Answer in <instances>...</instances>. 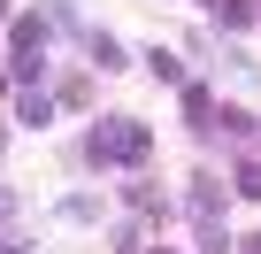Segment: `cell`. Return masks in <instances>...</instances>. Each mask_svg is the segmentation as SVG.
<instances>
[{
	"mask_svg": "<svg viewBox=\"0 0 261 254\" xmlns=\"http://www.w3.org/2000/svg\"><path fill=\"white\" fill-rule=\"evenodd\" d=\"M39 54H46V24L23 16L16 24V77H39Z\"/></svg>",
	"mask_w": 261,
	"mask_h": 254,
	"instance_id": "7a4b0ae2",
	"label": "cell"
},
{
	"mask_svg": "<svg viewBox=\"0 0 261 254\" xmlns=\"http://www.w3.org/2000/svg\"><path fill=\"white\" fill-rule=\"evenodd\" d=\"M0 16H8V0H0Z\"/></svg>",
	"mask_w": 261,
	"mask_h": 254,
	"instance_id": "ba28073f",
	"label": "cell"
},
{
	"mask_svg": "<svg viewBox=\"0 0 261 254\" xmlns=\"http://www.w3.org/2000/svg\"><path fill=\"white\" fill-rule=\"evenodd\" d=\"M85 47H92V62H100V70H123V47H115V39H108V31H92V39H85Z\"/></svg>",
	"mask_w": 261,
	"mask_h": 254,
	"instance_id": "3957f363",
	"label": "cell"
},
{
	"mask_svg": "<svg viewBox=\"0 0 261 254\" xmlns=\"http://www.w3.org/2000/svg\"><path fill=\"white\" fill-rule=\"evenodd\" d=\"M246 246H253V254H261V239H246Z\"/></svg>",
	"mask_w": 261,
	"mask_h": 254,
	"instance_id": "52a82bcc",
	"label": "cell"
},
{
	"mask_svg": "<svg viewBox=\"0 0 261 254\" xmlns=\"http://www.w3.org/2000/svg\"><path fill=\"white\" fill-rule=\"evenodd\" d=\"M238 193H246V200H261V162H238Z\"/></svg>",
	"mask_w": 261,
	"mask_h": 254,
	"instance_id": "277c9868",
	"label": "cell"
},
{
	"mask_svg": "<svg viewBox=\"0 0 261 254\" xmlns=\"http://www.w3.org/2000/svg\"><path fill=\"white\" fill-rule=\"evenodd\" d=\"M92 162H146V123H130V116H108L92 123Z\"/></svg>",
	"mask_w": 261,
	"mask_h": 254,
	"instance_id": "6da1fadb",
	"label": "cell"
},
{
	"mask_svg": "<svg viewBox=\"0 0 261 254\" xmlns=\"http://www.w3.org/2000/svg\"><path fill=\"white\" fill-rule=\"evenodd\" d=\"M8 208H16V200H8V193H0V216H8Z\"/></svg>",
	"mask_w": 261,
	"mask_h": 254,
	"instance_id": "8992f818",
	"label": "cell"
},
{
	"mask_svg": "<svg viewBox=\"0 0 261 254\" xmlns=\"http://www.w3.org/2000/svg\"><path fill=\"white\" fill-rule=\"evenodd\" d=\"M0 93H8V77H0Z\"/></svg>",
	"mask_w": 261,
	"mask_h": 254,
	"instance_id": "9c48e42d",
	"label": "cell"
},
{
	"mask_svg": "<svg viewBox=\"0 0 261 254\" xmlns=\"http://www.w3.org/2000/svg\"><path fill=\"white\" fill-rule=\"evenodd\" d=\"M215 24H230V31H238V24H246V0H215Z\"/></svg>",
	"mask_w": 261,
	"mask_h": 254,
	"instance_id": "5b68a950",
	"label": "cell"
}]
</instances>
